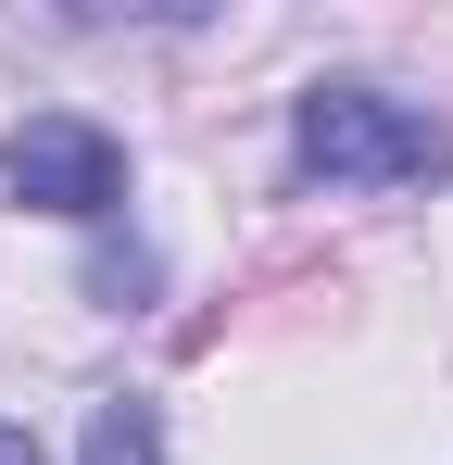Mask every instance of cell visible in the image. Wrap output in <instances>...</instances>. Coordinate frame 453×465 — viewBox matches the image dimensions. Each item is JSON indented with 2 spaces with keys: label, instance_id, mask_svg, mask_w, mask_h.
<instances>
[{
  "label": "cell",
  "instance_id": "obj_1",
  "mask_svg": "<svg viewBox=\"0 0 453 465\" xmlns=\"http://www.w3.org/2000/svg\"><path fill=\"white\" fill-rule=\"evenodd\" d=\"M290 163L315 189H441L453 176V126L416 114V101H390V88H302Z\"/></svg>",
  "mask_w": 453,
  "mask_h": 465
},
{
  "label": "cell",
  "instance_id": "obj_2",
  "mask_svg": "<svg viewBox=\"0 0 453 465\" xmlns=\"http://www.w3.org/2000/svg\"><path fill=\"white\" fill-rule=\"evenodd\" d=\"M0 189L38 202V214L101 227V214H126V152H114V126H88V114H25V126L0 139Z\"/></svg>",
  "mask_w": 453,
  "mask_h": 465
},
{
  "label": "cell",
  "instance_id": "obj_3",
  "mask_svg": "<svg viewBox=\"0 0 453 465\" xmlns=\"http://www.w3.org/2000/svg\"><path fill=\"white\" fill-rule=\"evenodd\" d=\"M76 465H164V402H139V390L88 402V453Z\"/></svg>",
  "mask_w": 453,
  "mask_h": 465
},
{
  "label": "cell",
  "instance_id": "obj_4",
  "mask_svg": "<svg viewBox=\"0 0 453 465\" xmlns=\"http://www.w3.org/2000/svg\"><path fill=\"white\" fill-rule=\"evenodd\" d=\"M151 277H164V264H151L139 239H101V252H88V290H101V302H151Z\"/></svg>",
  "mask_w": 453,
  "mask_h": 465
},
{
  "label": "cell",
  "instance_id": "obj_5",
  "mask_svg": "<svg viewBox=\"0 0 453 465\" xmlns=\"http://www.w3.org/2000/svg\"><path fill=\"white\" fill-rule=\"evenodd\" d=\"M0 465H38V440H25V428H13V415H0Z\"/></svg>",
  "mask_w": 453,
  "mask_h": 465
}]
</instances>
